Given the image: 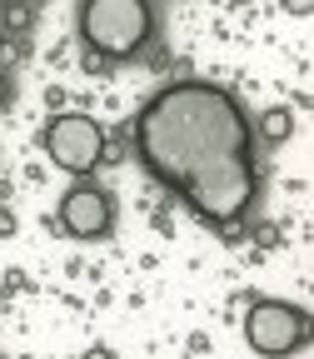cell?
<instances>
[{"label":"cell","mask_w":314,"mask_h":359,"mask_svg":"<svg viewBox=\"0 0 314 359\" xmlns=\"http://www.w3.org/2000/svg\"><path fill=\"white\" fill-rule=\"evenodd\" d=\"M135 145L160 185L210 224H235L259 195L250 115L224 85H165L135 120Z\"/></svg>","instance_id":"1"},{"label":"cell","mask_w":314,"mask_h":359,"mask_svg":"<svg viewBox=\"0 0 314 359\" xmlns=\"http://www.w3.org/2000/svg\"><path fill=\"white\" fill-rule=\"evenodd\" d=\"M150 0H80V35L105 60H130L150 40Z\"/></svg>","instance_id":"2"},{"label":"cell","mask_w":314,"mask_h":359,"mask_svg":"<svg viewBox=\"0 0 314 359\" xmlns=\"http://www.w3.org/2000/svg\"><path fill=\"white\" fill-rule=\"evenodd\" d=\"M245 339L250 349L269 354V359H285L294 354L304 339H309V320L299 304H285V299H254L250 314H245Z\"/></svg>","instance_id":"3"},{"label":"cell","mask_w":314,"mask_h":359,"mask_svg":"<svg viewBox=\"0 0 314 359\" xmlns=\"http://www.w3.org/2000/svg\"><path fill=\"white\" fill-rule=\"evenodd\" d=\"M40 140H45V155L70 175H90L105 160V130L90 115H55Z\"/></svg>","instance_id":"4"},{"label":"cell","mask_w":314,"mask_h":359,"mask_svg":"<svg viewBox=\"0 0 314 359\" xmlns=\"http://www.w3.org/2000/svg\"><path fill=\"white\" fill-rule=\"evenodd\" d=\"M110 219H115L110 195L95 190V185H75V190L60 200V224H65V235H75V240H100V235H110Z\"/></svg>","instance_id":"5"},{"label":"cell","mask_w":314,"mask_h":359,"mask_svg":"<svg viewBox=\"0 0 314 359\" xmlns=\"http://www.w3.org/2000/svg\"><path fill=\"white\" fill-rule=\"evenodd\" d=\"M259 135H264V140H275V145H285L289 135H294V115L285 105H269L264 120H259Z\"/></svg>","instance_id":"6"},{"label":"cell","mask_w":314,"mask_h":359,"mask_svg":"<svg viewBox=\"0 0 314 359\" xmlns=\"http://www.w3.org/2000/svg\"><path fill=\"white\" fill-rule=\"evenodd\" d=\"M6 25L11 30H30V6H15V0H11V6H6Z\"/></svg>","instance_id":"7"},{"label":"cell","mask_w":314,"mask_h":359,"mask_svg":"<svg viewBox=\"0 0 314 359\" xmlns=\"http://www.w3.org/2000/svg\"><path fill=\"white\" fill-rule=\"evenodd\" d=\"M309 6H314V0H285V11H289V15H309Z\"/></svg>","instance_id":"8"},{"label":"cell","mask_w":314,"mask_h":359,"mask_svg":"<svg viewBox=\"0 0 314 359\" xmlns=\"http://www.w3.org/2000/svg\"><path fill=\"white\" fill-rule=\"evenodd\" d=\"M0 235H15V215L11 210H0Z\"/></svg>","instance_id":"9"},{"label":"cell","mask_w":314,"mask_h":359,"mask_svg":"<svg viewBox=\"0 0 314 359\" xmlns=\"http://www.w3.org/2000/svg\"><path fill=\"white\" fill-rule=\"evenodd\" d=\"M85 359H115V354H110L105 344H90V349H85Z\"/></svg>","instance_id":"10"},{"label":"cell","mask_w":314,"mask_h":359,"mask_svg":"<svg viewBox=\"0 0 314 359\" xmlns=\"http://www.w3.org/2000/svg\"><path fill=\"white\" fill-rule=\"evenodd\" d=\"M0 105H11V80L0 75Z\"/></svg>","instance_id":"11"},{"label":"cell","mask_w":314,"mask_h":359,"mask_svg":"<svg viewBox=\"0 0 314 359\" xmlns=\"http://www.w3.org/2000/svg\"><path fill=\"white\" fill-rule=\"evenodd\" d=\"M0 55H6V45H0Z\"/></svg>","instance_id":"12"}]
</instances>
